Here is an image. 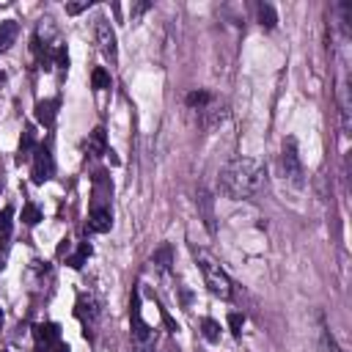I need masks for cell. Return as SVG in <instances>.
<instances>
[{
	"instance_id": "1",
	"label": "cell",
	"mask_w": 352,
	"mask_h": 352,
	"mask_svg": "<svg viewBox=\"0 0 352 352\" xmlns=\"http://www.w3.org/2000/svg\"><path fill=\"white\" fill-rule=\"evenodd\" d=\"M265 182V168L251 160V157H240L223 168L220 174V190L228 195V198H251Z\"/></svg>"
},
{
	"instance_id": "2",
	"label": "cell",
	"mask_w": 352,
	"mask_h": 352,
	"mask_svg": "<svg viewBox=\"0 0 352 352\" xmlns=\"http://www.w3.org/2000/svg\"><path fill=\"white\" fill-rule=\"evenodd\" d=\"M198 267H201V273H204V281H206L209 292L217 295V297H223V300H228V297H231V281H228V275L220 270V265H217L212 256H206V254L201 251V254H198Z\"/></svg>"
},
{
	"instance_id": "3",
	"label": "cell",
	"mask_w": 352,
	"mask_h": 352,
	"mask_svg": "<svg viewBox=\"0 0 352 352\" xmlns=\"http://www.w3.org/2000/svg\"><path fill=\"white\" fill-rule=\"evenodd\" d=\"M33 341L39 352H69V344L61 338V327L55 322H44L33 327Z\"/></svg>"
},
{
	"instance_id": "4",
	"label": "cell",
	"mask_w": 352,
	"mask_h": 352,
	"mask_svg": "<svg viewBox=\"0 0 352 352\" xmlns=\"http://www.w3.org/2000/svg\"><path fill=\"white\" fill-rule=\"evenodd\" d=\"M133 344L138 352H154V330L141 319V303L133 300Z\"/></svg>"
},
{
	"instance_id": "5",
	"label": "cell",
	"mask_w": 352,
	"mask_h": 352,
	"mask_svg": "<svg viewBox=\"0 0 352 352\" xmlns=\"http://www.w3.org/2000/svg\"><path fill=\"white\" fill-rule=\"evenodd\" d=\"M284 174H286L295 185H300V179H303V163H300L297 141H295V138H286V141H284Z\"/></svg>"
},
{
	"instance_id": "6",
	"label": "cell",
	"mask_w": 352,
	"mask_h": 352,
	"mask_svg": "<svg viewBox=\"0 0 352 352\" xmlns=\"http://www.w3.org/2000/svg\"><path fill=\"white\" fill-rule=\"evenodd\" d=\"M96 42H99L102 55H105L110 64H116V58H119V47H116V33H113V28L107 25V20H99V23H96Z\"/></svg>"
},
{
	"instance_id": "7",
	"label": "cell",
	"mask_w": 352,
	"mask_h": 352,
	"mask_svg": "<svg viewBox=\"0 0 352 352\" xmlns=\"http://www.w3.org/2000/svg\"><path fill=\"white\" fill-rule=\"evenodd\" d=\"M33 182L36 185H42V182H47V179H53V174H55V163H53V154H50V149H44V146H39L36 149V154H33Z\"/></svg>"
},
{
	"instance_id": "8",
	"label": "cell",
	"mask_w": 352,
	"mask_h": 352,
	"mask_svg": "<svg viewBox=\"0 0 352 352\" xmlns=\"http://www.w3.org/2000/svg\"><path fill=\"white\" fill-rule=\"evenodd\" d=\"M88 228L96 231V234H105L113 228V215L107 206H94L91 215H88Z\"/></svg>"
},
{
	"instance_id": "9",
	"label": "cell",
	"mask_w": 352,
	"mask_h": 352,
	"mask_svg": "<svg viewBox=\"0 0 352 352\" xmlns=\"http://www.w3.org/2000/svg\"><path fill=\"white\" fill-rule=\"evenodd\" d=\"M77 316H80L85 325H94V322H96L99 306H96L94 295H80V297H77Z\"/></svg>"
},
{
	"instance_id": "10",
	"label": "cell",
	"mask_w": 352,
	"mask_h": 352,
	"mask_svg": "<svg viewBox=\"0 0 352 352\" xmlns=\"http://www.w3.org/2000/svg\"><path fill=\"white\" fill-rule=\"evenodd\" d=\"M55 110H58V99H44L36 105V119L44 124V127H53L55 122Z\"/></svg>"
},
{
	"instance_id": "11",
	"label": "cell",
	"mask_w": 352,
	"mask_h": 352,
	"mask_svg": "<svg viewBox=\"0 0 352 352\" xmlns=\"http://www.w3.org/2000/svg\"><path fill=\"white\" fill-rule=\"evenodd\" d=\"M17 33H20V25H17L14 20H6V23H0V53H6V50H9L12 44H14Z\"/></svg>"
},
{
	"instance_id": "12",
	"label": "cell",
	"mask_w": 352,
	"mask_h": 352,
	"mask_svg": "<svg viewBox=\"0 0 352 352\" xmlns=\"http://www.w3.org/2000/svg\"><path fill=\"white\" fill-rule=\"evenodd\" d=\"M88 152L91 154H107V146H105V130L102 127H96L94 133H91V138H88Z\"/></svg>"
},
{
	"instance_id": "13",
	"label": "cell",
	"mask_w": 352,
	"mask_h": 352,
	"mask_svg": "<svg viewBox=\"0 0 352 352\" xmlns=\"http://www.w3.org/2000/svg\"><path fill=\"white\" fill-rule=\"evenodd\" d=\"M187 105H190V107H198V110H206V107L212 105V94H206V91H193V94L187 96Z\"/></svg>"
},
{
	"instance_id": "14",
	"label": "cell",
	"mask_w": 352,
	"mask_h": 352,
	"mask_svg": "<svg viewBox=\"0 0 352 352\" xmlns=\"http://www.w3.org/2000/svg\"><path fill=\"white\" fill-rule=\"evenodd\" d=\"M12 217H14L12 206H6V209H0V240H6V237H9V234H12Z\"/></svg>"
},
{
	"instance_id": "15",
	"label": "cell",
	"mask_w": 352,
	"mask_h": 352,
	"mask_svg": "<svg viewBox=\"0 0 352 352\" xmlns=\"http://www.w3.org/2000/svg\"><path fill=\"white\" fill-rule=\"evenodd\" d=\"M88 256H91V245H88V243H83V245H80V251H77V254L69 259V267L80 270V267L85 265V259H88Z\"/></svg>"
},
{
	"instance_id": "16",
	"label": "cell",
	"mask_w": 352,
	"mask_h": 352,
	"mask_svg": "<svg viewBox=\"0 0 352 352\" xmlns=\"http://www.w3.org/2000/svg\"><path fill=\"white\" fill-rule=\"evenodd\" d=\"M33 144H36V138H33V130L28 127V130H25V135H23V144H20V163H23V160L31 154Z\"/></svg>"
},
{
	"instance_id": "17",
	"label": "cell",
	"mask_w": 352,
	"mask_h": 352,
	"mask_svg": "<svg viewBox=\"0 0 352 352\" xmlns=\"http://www.w3.org/2000/svg\"><path fill=\"white\" fill-rule=\"evenodd\" d=\"M91 83H94V88H96V91H102V88H110V75H107L105 69H94V75H91Z\"/></svg>"
},
{
	"instance_id": "18",
	"label": "cell",
	"mask_w": 352,
	"mask_h": 352,
	"mask_svg": "<svg viewBox=\"0 0 352 352\" xmlns=\"http://www.w3.org/2000/svg\"><path fill=\"white\" fill-rule=\"evenodd\" d=\"M259 20H262V25H267V28H275V12H273V6H259Z\"/></svg>"
},
{
	"instance_id": "19",
	"label": "cell",
	"mask_w": 352,
	"mask_h": 352,
	"mask_svg": "<svg viewBox=\"0 0 352 352\" xmlns=\"http://www.w3.org/2000/svg\"><path fill=\"white\" fill-rule=\"evenodd\" d=\"M201 327H204V338H206V341H217V338H220V325H217V322L204 319Z\"/></svg>"
},
{
	"instance_id": "20",
	"label": "cell",
	"mask_w": 352,
	"mask_h": 352,
	"mask_svg": "<svg viewBox=\"0 0 352 352\" xmlns=\"http://www.w3.org/2000/svg\"><path fill=\"white\" fill-rule=\"evenodd\" d=\"M23 220H25L28 226H36V223L42 220V212H39V206H33V204H28V206L23 209Z\"/></svg>"
},
{
	"instance_id": "21",
	"label": "cell",
	"mask_w": 352,
	"mask_h": 352,
	"mask_svg": "<svg viewBox=\"0 0 352 352\" xmlns=\"http://www.w3.org/2000/svg\"><path fill=\"white\" fill-rule=\"evenodd\" d=\"M55 64H58L61 69H66V66H69V55H66V50H64V47H58V50H55Z\"/></svg>"
},
{
	"instance_id": "22",
	"label": "cell",
	"mask_w": 352,
	"mask_h": 352,
	"mask_svg": "<svg viewBox=\"0 0 352 352\" xmlns=\"http://www.w3.org/2000/svg\"><path fill=\"white\" fill-rule=\"evenodd\" d=\"M243 322H245V319H243L240 314H231V316H228V325H231L234 333H240V330H243Z\"/></svg>"
},
{
	"instance_id": "23",
	"label": "cell",
	"mask_w": 352,
	"mask_h": 352,
	"mask_svg": "<svg viewBox=\"0 0 352 352\" xmlns=\"http://www.w3.org/2000/svg\"><path fill=\"white\" fill-rule=\"evenodd\" d=\"M154 262H163L160 267H168V262H171V251H168V248H163V251L154 256Z\"/></svg>"
},
{
	"instance_id": "24",
	"label": "cell",
	"mask_w": 352,
	"mask_h": 352,
	"mask_svg": "<svg viewBox=\"0 0 352 352\" xmlns=\"http://www.w3.org/2000/svg\"><path fill=\"white\" fill-rule=\"evenodd\" d=\"M322 341H325V349H327V352H338V347H336V341H333V336H327V330L322 333Z\"/></svg>"
},
{
	"instance_id": "25",
	"label": "cell",
	"mask_w": 352,
	"mask_h": 352,
	"mask_svg": "<svg viewBox=\"0 0 352 352\" xmlns=\"http://www.w3.org/2000/svg\"><path fill=\"white\" fill-rule=\"evenodd\" d=\"M83 9H88V3H72V6H66V12H69V14H80Z\"/></svg>"
},
{
	"instance_id": "26",
	"label": "cell",
	"mask_w": 352,
	"mask_h": 352,
	"mask_svg": "<svg viewBox=\"0 0 352 352\" xmlns=\"http://www.w3.org/2000/svg\"><path fill=\"white\" fill-rule=\"evenodd\" d=\"M0 325H3V311H0Z\"/></svg>"
}]
</instances>
